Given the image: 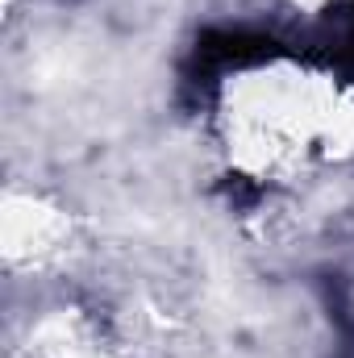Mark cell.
<instances>
[{"label": "cell", "instance_id": "3", "mask_svg": "<svg viewBox=\"0 0 354 358\" xmlns=\"http://www.w3.org/2000/svg\"><path fill=\"white\" fill-rule=\"evenodd\" d=\"M296 4H304V8H325V4H342V0H296Z\"/></svg>", "mask_w": 354, "mask_h": 358}, {"label": "cell", "instance_id": "1", "mask_svg": "<svg viewBox=\"0 0 354 358\" xmlns=\"http://www.w3.org/2000/svg\"><path fill=\"white\" fill-rule=\"evenodd\" d=\"M221 134L246 176H288L354 155V88L300 63H259L221 96Z\"/></svg>", "mask_w": 354, "mask_h": 358}, {"label": "cell", "instance_id": "2", "mask_svg": "<svg viewBox=\"0 0 354 358\" xmlns=\"http://www.w3.org/2000/svg\"><path fill=\"white\" fill-rule=\"evenodd\" d=\"M67 238V221L59 208L34 200V196H8L4 204V250L8 259H50Z\"/></svg>", "mask_w": 354, "mask_h": 358}]
</instances>
